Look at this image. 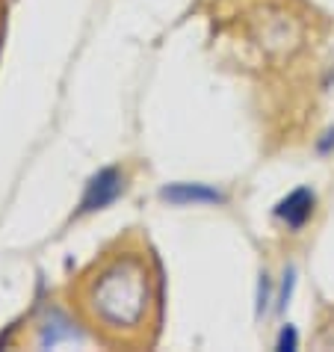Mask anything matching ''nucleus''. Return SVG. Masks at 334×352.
Returning a JSON list of instances; mask_svg holds the SVG:
<instances>
[{
    "mask_svg": "<svg viewBox=\"0 0 334 352\" xmlns=\"http://www.w3.org/2000/svg\"><path fill=\"white\" fill-rule=\"evenodd\" d=\"M122 190H124V175L119 169H101L89 184H86V192L80 199L77 217H86V213H95V210L107 208L110 201L119 199Z\"/></svg>",
    "mask_w": 334,
    "mask_h": 352,
    "instance_id": "2",
    "label": "nucleus"
},
{
    "mask_svg": "<svg viewBox=\"0 0 334 352\" xmlns=\"http://www.w3.org/2000/svg\"><path fill=\"white\" fill-rule=\"evenodd\" d=\"M278 349H296V331H293V329H284L281 338H278Z\"/></svg>",
    "mask_w": 334,
    "mask_h": 352,
    "instance_id": "5",
    "label": "nucleus"
},
{
    "mask_svg": "<svg viewBox=\"0 0 334 352\" xmlns=\"http://www.w3.org/2000/svg\"><path fill=\"white\" fill-rule=\"evenodd\" d=\"M83 329L110 349H148L160 335L163 276L142 234L110 243L68 287Z\"/></svg>",
    "mask_w": 334,
    "mask_h": 352,
    "instance_id": "1",
    "label": "nucleus"
},
{
    "mask_svg": "<svg viewBox=\"0 0 334 352\" xmlns=\"http://www.w3.org/2000/svg\"><path fill=\"white\" fill-rule=\"evenodd\" d=\"M275 213H278V219L287 222V228H302L313 213V192L311 190H293L287 199L275 208Z\"/></svg>",
    "mask_w": 334,
    "mask_h": 352,
    "instance_id": "3",
    "label": "nucleus"
},
{
    "mask_svg": "<svg viewBox=\"0 0 334 352\" xmlns=\"http://www.w3.org/2000/svg\"><path fill=\"white\" fill-rule=\"evenodd\" d=\"M163 199H169L175 204H216L222 201V195L204 187V184H175V187L163 190Z\"/></svg>",
    "mask_w": 334,
    "mask_h": 352,
    "instance_id": "4",
    "label": "nucleus"
}]
</instances>
